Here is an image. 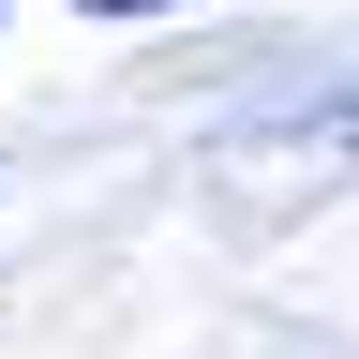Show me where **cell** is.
I'll return each mask as SVG.
<instances>
[{
    "label": "cell",
    "instance_id": "6da1fadb",
    "mask_svg": "<svg viewBox=\"0 0 359 359\" xmlns=\"http://www.w3.org/2000/svg\"><path fill=\"white\" fill-rule=\"evenodd\" d=\"M75 15H165V0H75Z\"/></svg>",
    "mask_w": 359,
    "mask_h": 359
}]
</instances>
